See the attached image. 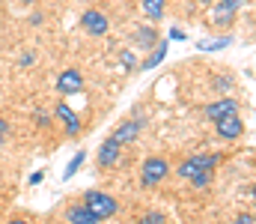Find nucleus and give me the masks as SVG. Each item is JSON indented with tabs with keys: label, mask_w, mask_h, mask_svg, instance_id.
Returning <instances> with one entry per match:
<instances>
[{
	"label": "nucleus",
	"mask_w": 256,
	"mask_h": 224,
	"mask_svg": "<svg viewBox=\"0 0 256 224\" xmlns=\"http://www.w3.org/2000/svg\"><path fill=\"white\" fill-rule=\"evenodd\" d=\"M238 9H242V0H214L212 3V24L214 27L232 24V18L238 15Z\"/></svg>",
	"instance_id": "39448f33"
},
{
	"label": "nucleus",
	"mask_w": 256,
	"mask_h": 224,
	"mask_svg": "<svg viewBox=\"0 0 256 224\" xmlns=\"http://www.w3.org/2000/svg\"><path fill=\"white\" fill-rule=\"evenodd\" d=\"M214 132H218V138H224V141H238V138L244 135V123H242L238 114H230V117H224V120L214 123Z\"/></svg>",
	"instance_id": "6e6552de"
},
{
	"label": "nucleus",
	"mask_w": 256,
	"mask_h": 224,
	"mask_svg": "<svg viewBox=\"0 0 256 224\" xmlns=\"http://www.w3.org/2000/svg\"><path fill=\"white\" fill-rule=\"evenodd\" d=\"M232 87H236L232 75H214V78H212V90H218V93H224V96H230Z\"/></svg>",
	"instance_id": "a211bd4d"
},
{
	"label": "nucleus",
	"mask_w": 256,
	"mask_h": 224,
	"mask_svg": "<svg viewBox=\"0 0 256 224\" xmlns=\"http://www.w3.org/2000/svg\"><path fill=\"white\" fill-rule=\"evenodd\" d=\"M167 176H170V161H167L164 155H149V158H143V167H140V185H143V188H155V185H161Z\"/></svg>",
	"instance_id": "f03ea898"
},
{
	"label": "nucleus",
	"mask_w": 256,
	"mask_h": 224,
	"mask_svg": "<svg viewBox=\"0 0 256 224\" xmlns=\"http://www.w3.org/2000/svg\"><path fill=\"white\" fill-rule=\"evenodd\" d=\"M230 45H232V36H218L212 42H196L200 51H220V48H230Z\"/></svg>",
	"instance_id": "f3484780"
},
{
	"label": "nucleus",
	"mask_w": 256,
	"mask_h": 224,
	"mask_svg": "<svg viewBox=\"0 0 256 224\" xmlns=\"http://www.w3.org/2000/svg\"><path fill=\"white\" fill-rule=\"evenodd\" d=\"M54 117L63 123V135H66V138H78V135H80L84 123H80V117L74 114V108H68L66 102H60V105L54 108Z\"/></svg>",
	"instance_id": "423d86ee"
},
{
	"label": "nucleus",
	"mask_w": 256,
	"mask_h": 224,
	"mask_svg": "<svg viewBox=\"0 0 256 224\" xmlns=\"http://www.w3.org/2000/svg\"><path fill=\"white\" fill-rule=\"evenodd\" d=\"M250 194H254V200H256V182H254V191H250Z\"/></svg>",
	"instance_id": "7c9ffc66"
},
{
	"label": "nucleus",
	"mask_w": 256,
	"mask_h": 224,
	"mask_svg": "<svg viewBox=\"0 0 256 224\" xmlns=\"http://www.w3.org/2000/svg\"><path fill=\"white\" fill-rule=\"evenodd\" d=\"M21 3H24V6H30V3H36V0H21Z\"/></svg>",
	"instance_id": "c756f323"
},
{
	"label": "nucleus",
	"mask_w": 256,
	"mask_h": 224,
	"mask_svg": "<svg viewBox=\"0 0 256 224\" xmlns=\"http://www.w3.org/2000/svg\"><path fill=\"white\" fill-rule=\"evenodd\" d=\"M208 182H212V170H206V173H196L191 179L194 188H208Z\"/></svg>",
	"instance_id": "aec40b11"
},
{
	"label": "nucleus",
	"mask_w": 256,
	"mask_h": 224,
	"mask_svg": "<svg viewBox=\"0 0 256 224\" xmlns=\"http://www.w3.org/2000/svg\"><path fill=\"white\" fill-rule=\"evenodd\" d=\"M42 179H45V170H36V173H33V176H30V185H39V182H42Z\"/></svg>",
	"instance_id": "a878e982"
},
{
	"label": "nucleus",
	"mask_w": 256,
	"mask_h": 224,
	"mask_svg": "<svg viewBox=\"0 0 256 224\" xmlns=\"http://www.w3.org/2000/svg\"><path fill=\"white\" fill-rule=\"evenodd\" d=\"M140 129H143V123H140V120H122V123L114 129V135H110V138H114L116 144H122V147H126V144H134V141L140 138Z\"/></svg>",
	"instance_id": "1a4fd4ad"
},
{
	"label": "nucleus",
	"mask_w": 256,
	"mask_h": 224,
	"mask_svg": "<svg viewBox=\"0 0 256 224\" xmlns=\"http://www.w3.org/2000/svg\"><path fill=\"white\" fill-rule=\"evenodd\" d=\"M232 224H256V218L250 215V212H238V215L232 218Z\"/></svg>",
	"instance_id": "b1692460"
},
{
	"label": "nucleus",
	"mask_w": 256,
	"mask_h": 224,
	"mask_svg": "<svg viewBox=\"0 0 256 224\" xmlns=\"http://www.w3.org/2000/svg\"><path fill=\"white\" fill-rule=\"evenodd\" d=\"M66 221H68V224H98L102 218H98V215L84 203V200H80V203H72V206L66 209Z\"/></svg>",
	"instance_id": "f8f14e48"
},
{
	"label": "nucleus",
	"mask_w": 256,
	"mask_h": 224,
	"mask_svg": "<svg viewBox=\"0 0 256 224\" xmlns=\"http://www.w3.org/2000/svg\"><path fill=\"white\" fill-rule=\"evenodd\" d=\"M57 90H60L63 96L80 93V90H84V75L78 72V69H66V72H60L57 75Z\"/></svg>",
	"instance_id": "9d476101"
},
{
	"label": "nucleus",
	"mask_w": 256,
	"mask_h": 224,
	"mask_svg": "<svg viewBox=\"0 0 256 224\" xmlns=\"http://www.w3.org/2000/svg\"><path fill=\"white\" fill-rule=\"evenodd\" d=\"M220 152H200V155H191V158H185L179 167H176V173H179V179H188L191 182L196 173H206V170H214L218 164H220Z\"/></svg>",
	"instance_id": "f257e3e1"
},
{
	"label": "nucleus",
	"mask_w": 256,
	"mask_h": 224,
	"mask_svg": "<svg viewBox=\"0 0 256 224\" xmlns=\"http://www.w3.org/2000/svg\"><path fill=\"white\" fill-rule=\"evenodd\" d=\"M120 63H122V66H126L128 72H131V69H134V63H137V60H134V54H131V51H122V54H120Z\"/></svg>",
	"instance_id": "4be33fe9"
},
{
	"label": "nucleus",
	"mask_w": 256,
	"mask_h": 224,
	"mask_svg": "<svg viewBox=\"0 0 256 224\" xmlns=\"http://www.w3.org/2000/svg\"><path fill=\"white\" fill-rule=\"evenodd\" d=\"M196 3H202V6H212V3H214V0H196Z\"/></svg>",
	"instance_id": "c85d7f7f"
},
{
	"label": "nucleus",
	"mask_w": 256,
	"mask_h": 224,
	"mask_svg": "<svg viewBox=\"0 0 256 224\" xmlns=\"http://www.w3.org/2000/svg\"><path fill=\"white\" fill-rule=\"evenodd\" d=\"M84 161H86V149H78L74 155H72V161H68V167L63 170V179H72L80 167H84Z\"/></svg>",
	"instance_id": "dca6fc26"
},
{
	"label": "nucleus",
	"mask_w": 256,
	"mask_h": 224,
	"mask_svg": "<svg viewBox=\"0 0 256 224\" xmlns=\"http://www.w3.org/2000/svg\"><path fill=\"white\" fill-rule=\"evenodd\" d=\"M140 9L149 21H161L164 9H167V0H140Z\"/></svg>",
	"instance_id": "4468645a"
},
{
	"label": "nucleus",
	"mask_w": 256,
	"mask_h": 224,
	"mask_svg": "<svg viewBox=\"0 0 256 224\" xmlns=\"http://www.w3.org/2000/svg\"><path fill=\"white\" fill-rule=\"evenodd\" d=\"M3 224H30L27 218H9V221H3Z\"/></svg>",
	"instance_id": "cd10ccee"
},
{
	"label": "nucleus",
	"mask_w": 256,
	"mask_h": 224,
	"mask_svg": "<svg viewBox=\"0 0 256 224\" xmlns=\"http://www.w3.org/2000/svg\"><path fill=\"white\" fill-rule=\"evenodd\" d=\"M202 114H206V120L218 123V120H224V117H230V114H238V102L230 99V96H220L218 102H208V105L202 108Z\"/></svg>",
	"instance_id": "0eeeda50"
},
{
	"label": "nucleus",
	"mask_w": 256,
	"mask_h": 224,
	"mask_svg": "<svg viewBox=\"0 0 256 224\" xmlns=\"http://www.w3.org/2000/svg\"><path fill=\"white\" fill-rule=\"evenodd\" d=\"M134 48H140V51H152L155 45H158V30L152 27V24H143V27H134Z\"/></svg>",
	"instance_id": "ddd939ff"
},
{
	"label": "nucleus",
	"mask_w": 256,
	"mask_h": 224,
	"mask_svg": "<svg viewBox=\"0 0 256 224\" xmlns=\"http://www.w3.org/2000/svg\"><path fill=\"white\" fill-rule=\"evenodd\" d=\"M84 203L104 221V218H114L116 212H120V200L114 197V194H108V191H98V188H90L86 194H84Z\"/></svg>",
	"instance_id": "7ed1b4c3"
},
{
	"label": "nucleus",
	"mask_w": 256,
	"mask_h": 224,
	"mask_svg": "<svg viewBox=\"0 0 256 224\" xmlns=\"http://www.w3.org/2000/svg\"><path fill=\"white\" fill-rule=\"evenodd\" d=\"M137 224H167V218H164L158 209H152V212H143V215L137 218Z\"/></svg>",
	"instance_id": "6ab92c4d"
},
{
	"label": "nucleus",
	"mask_w": 256,
	"mask_h": 224,
	"mask_svg": "<svg viewBox=\"0 0 256 224\" xmlns=\"http://www.w3.org/2000/svg\"><path fill=\"white\" fill-rule=\"evenodd\" d=\"M33 63H36V54H33V51H24V54H21V60H18V66H21V69H30Z\"/></svg>",
	"instance_id": "412c9836"
},
{
	"label": "nucleus",
	"mask_w": 256,
	"mask_h": 224,
	"mask_svg": "<svg viewBox=\"0 0 256 224\" xmlns=\"http://www.w3.org/2000/svg\"><path fill=\"white\" fill-rule=\"evenodd\" d=\"M80 27L86 30V36L102 39V36H108V30H110V18H108L102 9H86V12L80 15Z\"/></svg>",
	"instance_id": "20e7f679"
},
{
	"label": "nucleus",
	"mask_w": 256,
	"mask_h": 224,
	"mask_svg": "<svg viewBox=\"0 0 256 224\" xmlns=\"http://www.w3.org/2000/svg\"><path fill=\"white\" fill-rule=\"evenodd\" d=\"M164 57H167V39H161V42H158V45L149 51V57L140 63V69H155V66H158Z\"/></svg>",
	"instance_id": "2eb2a0df"
},
{
	"label": "nucleus",
	"mask_w": 256,
	"mask_h": 224,
	"mask_svg": "<svg viewBox=\"0 0 256 224\" xmlns=\"http://www.w3.org/2000/svg\"><path fill=\"white\" fill-rule=\"evenodd\" d=\"M6 135H9V123H6V120L0 117V144L6 141Z\"/></svg>",
	"instance_id": "393cba45"
},
{
	"label": "nucleus",
	"mask_w": 256,
	"mask_h": 224,
	"mask_svg": "<svg viewBox=\"0 0 256 224\" xmlns=\"http://www.w3.org/2000/svg\"><path fill=\"white\" fill-rule=\"evenodd\" d=\"M33 120H36V126H42V129H48V126H51V117H48L45 111H36V114H33Z\"/></svg>",
	"instance_id": "5701e85b"
},
{
	"label": "nucleus",
	"mask_w": 256,
	"mask_h": 224,
	"mask_svg": "<svg viewBox=\"0 0 256 224\" xmlns=\"http://www.w3.org/2000/svg\"><path fill=\"white\" fill-rule=\"evenodd\" d=\"M170 39H188V36H185V30H179V27H173V30H170Z\"/></svg>",
	"instance_id": "bb28decb"
},
{
	"label": "nucleus",
	"mask_w": 256,
	"mask_h": 224,
	"mask_svg": "<svg viewBox=\"0 0 256 224\" xmlns=\"http://www.w3.org/2000/svg\"><path fill=\"white\" fill-rule=\"evenodd\" d=\"M120 152H122V144H116L114 138L102 141V147H98V152H96L98 167H114V164L120 161Z\"/></svg>",
	"instance_id": "9b49d317"
}]
</instances>
